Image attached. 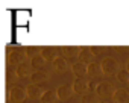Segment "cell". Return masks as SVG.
I'll return each instance as SVG.
<instances>
[{
	"instance_id": "8fae6325",
	"label": "cell",
	"mask_w": 129,
	"mask_h": 103,
	"mask_svg": "<svg viewBox=\"0 0 129 103\" xmlns=\"http://www.w3.org/2000/svg\"><path fill=\"white\" fill-rule=\"evenodd\" d=\"M26 95L29 97V98H34V100H40V97L43 95V88L41 86H38V85H29L26 89Z\"/></svg>"
},
{
	"instance_id": "30bf717a",
	"label": "cell",
	"mask_w": 129,
	"mask_h": 103,
	"mask_svg": "<svg viewBox=\"0 0 129 103\" xmlns=\"http://www.w3.org/2000/svg\"><path fill=\"white\" fill-rule=\"evenodd\" d=\"M29 77H30L32 85H40V83H43V82H46V80L49 79L47 73H44L43 70H35V71H32V74H30Z\"/></svg>"
},
{
	"instance_id": "3957f363",
	"label": "cell",
	"mask_w": 129,
	"mask_h": 103,
	"mask_svg": "<svg viewBox=\"0 0 129 103\" xmlns=\"http://www.w3.org/2000/svg\"><path fill=\"white\" fill-rule=\"evenodd\" d=\"M26 61V55H24V50H21V48H14V50H11V53H9V62L12 64V65H20V64H23Z\"/></svg>"
},
{
	"instance_id": "52a82bcc",
	"label": "cell",
	"mask_w": 129,
	"mask_h": 103,
	"mask_svg": "<svg viewBox=\"0 0 129 103\" xmlns=\"http://www.w3.org/2000/svg\"><path fill=\"white\" fill-rule=\"evenodd\" d=\"M112 100H114V103H127V101H129V91H126V89H123V88L114 89V92H112Z\"/></svg>"
},
{
	"instance_id": "e0dca14e",
	"label": "cell",
	"mask_w": 129,
	"mask_h": 103,
	"mask_svg": "<svg viewBox=\"0 0 129 103\" xmlns=\"http://www.w3.org/2000/svg\"><path fill=\"white\" fill-rule=\"evenodd\" d=\"M44 65H46V61H44V58H43L40 53L30 59V67H32V68H35V70H41Z\"/></svg>"
},
{
	"instance_id": "603a6c76",
	"label": "cell",
	"mask_w": 129,
	"mask_h": 103,
	"mask_svg": "<svg viewBox=\"0 0 129 103\" xmlns=\"http://www.w3.org/2000/svg\"><path fill=\"white\" fill-rule=\"evenodd\" d=\"M88 48H90V52H91L94 56H96V55H100L102 52H103V47H100V45H90Z\"/></svg>"
},
{
	"instance_id": "6da1fadb",
	"label": "cell",
	"mask_w": 129,
	"mask_h": 103,
	"mask_svg": "<svg viewBox=\"0 0 129 103\" xmlns=\"http://www.w3.org/2000/svg\"><path fill=\"white\" fill-rule=\"evenodd\" d=\"M99 65H100L102 74H105V76H114V74H117L118 70H120V65H118V62H117V59H114V58H111V56H106Z\"/></svg>"
},
{
	"instance_id": "ac0fdd59",
	"label": "cell",
	"mask_w": 129,
	"mask_h": 103,
	"mask_svg": "<svg viewBox=\"0 0 129 103\" xmlns=\"http://www.w3.org/2000/svg\"><path fill=\"white\" fill-rule=\"evenodd\" d=\"M81 103H99V97L96 92H85L81 97Z\"/></svg>"
},
{
	"instance_id": "d6986e66",
	"label": "cell",
	"mask_w": 129,
	"mask_h": 103,
	"mask_svg": "<svg viewBox=\"0 0 129 103\" xmlns=\"http://www.w3.org/2000/svg\"><path fill=\"white\" fill-rule=\"evenodd\" d=\"M76 50L78 48L75 45H62V55H64V58H66V56H75Z\"/></svg>"
},
{
	"instance_id": "5b68a950",
	"label": "cell",
	"mask_w": 129,
	"mask_h": 103,
	"mask_svg": "<svg viewBox=\"0 0 129 103\" xmlns=\"http://www.w3.org/2000/svg\"><path fill=\"white\" fill-rule=\"evenodd\" d=\"M112 92H114V88H112V85H111L109 82H99V86H97V89H96L97 97L106 98V97H111Z\"/></svg>"
},
{
	"instance_id": "4fadbf2b",
	"label": "cell",
	"mask_w": 129,
	"mask_h": 103,
	"mask_svg": "<svg viewBox=\"0 0 129 103\" xmlns=\"http://www.w3.org/2000/svg\"><path fill=\"white\" fill-rule=\"evenodd\" d=\"M15 73H17V76H18V77H26V76H30V74H32V67H30V64L23 62V64L17 65Z\"/></svg>"
},
{
	"instance_id": "7a4b0ae2",
	"label": "cell",
	"mask_w": 129,
	"mask_h": 103,
	"mask_svg": "<svg viewBox=\"0 0 129 103\" xmlns=\"http://www.w3.org/2000/svg\"><path fill=\"white\" fill-rule=\"evenodd\" d=\"M55 91H56L58 100H69V98L73 95V88H72L70 83H62V85H59L58 89H55Z\"/></svg>"
},
{
	"instance_id": "484cf974",
	"label": "cell",
	"mask_w": 129,
	"mask_h": 103,
	"mask_svg": "<svg viewBox=\"0 0 129 103\" xmlns=\"http://www.w3.org/2000/svg\"><path fill=\"white\" fill-rule=\"evenodd\" d=\"M127 83H129V82H127Z\"/></svg>"
},
{
	"instance_id": "8992f818",
	"label": "cell",
	"mask_w": 129,
	"mask_h": 103,
	"mask_svg": "<svg viewBox=\"0 0 129 103\" xmlns=\"http://www.w3.org/2000/svg\"><path fill=\"white\" fill-rule=\"evenodd\" d=\"M9 98L12 101H23L26 100V91L21 86H12L9 91Z\"/></svg>"
},
{
	"instance_id": "9a60e30c",
	"label": "cell",
	"mask_w": 129,
	"mask_h": 103,
	"mask_svg": "<svg viewBox=\"0 0 129 103\" xmlns=\"http://www.w3.org/2000/svg\"><path fill=\"white\" fill-rule=\"evenodd\" d=\"M102 74V70H100V65L96 64V62H91L87 65V76H90L91 79H96Z\"/></svg>"
},
{
	"instance_id": "d4e9b609",
	"label": "cell",
	"mask_w": 129,
	"mask_h": 103,
	"mask_svg": "<svg viewBox=\"0 0 129 103\" xmlns=\"http://www.w3.org/2000/svg\"><path fill=\"white\" fill-rule=\"evenodd\" d=\"M126 70L129 71V59H127V62H126Z\"/></svg>"
},
{
	"instance_id": "5bb4252c",
	"label": "cell",
	"mask_w": 129,
	"mask_h": 103,
	"mask_svg": "<svg viewBox=\"0 0 129 103\" xmlns=\"http://www.w3.org/2000/svg\"><path fill=\"white\" fill-rule=\"evenodd\" d=\"M56 100H58V97H56V91L55 89H47L40 97V103H55Z\"/></svg>"
},
{
	"instance_id": "cb8c5ba5",
	"label": "cell",
	"mask_w": 129,
	"mask_h": 103,
	"mask_svg": "<svg viewBox=\"0 0 129 103\" xmlns=\"http://www.w3.org/2000/svg\"><path fill=\"white\" fill-rule=\"evenodd\" d=\"M99 103H112V101H111V100H108V98H103V100H100Z\"/></svg>"
},
{
	"instance_id": "ba28073f",
	"label": "cell",
	"mask_w": 129,
	"mask_h": 103,
	"mask_svg": "<svg viewBox=\"0 0 129 103\" xmlns=\"http://www.w3.org/2000/svg\"><path fill=\"white\" fill-rule=\"evenodd\" d=\"M52 65H53V68H55L56 71H59V73L67 71V68H69V62H67V59L64 58V56H56V58L52 61Z\"/></svg>"
},
{
	"instance_id": "44dd1931",
	"label": "cell",
	"mask_w": 129,
	"mask_h": 103,
	"mask_svg": "<svg viewBox=\"0 0 129 103\" xmlns=\"http://www.w3.org/2000/svg\"><path fill=\"white\" fill-rule=\"evenodd\" d=\"M115 76H117V79H118L120 82H123V83H124V82H129V71H127L126 68H120Z\"/></svg>"
},
{
	"instance_id": "2e32d148",
	"label": "cell",
	"mask_w": 129,
	"mask_h": 103,
	"mask_svg": "<svg viewBox=\"0 0 129 103\" xmlns=\"http://www.w3.org/2000/svg\"><path fill=\"white\" fill-rule=\"evenodd\" d=\"M40 55L44 58V61L46 62H52L55 58H56V55H55V50L53 48H50V47H41L40 48Z\"/></svg>"
},
{
	"instance_id": "277c9868",
	"label": "cell",
	"mask_w": 129,
	"mask_h": 103,
	"mask_svg": "<svg viewBox=\"0 0 129 103\" xmlns=\"http://www.w3.org/2000/svg\"><path fill=\"white\" fill-rule=\"evenodd\" d=\"M72 88H73V92L82 95V94H85L88 91V80L85 77H76L73 85H72Z\"/></svg>"
},
{
	"instance_id": "7402d4cb",
	"label": "cell",
	"mask_w": 129,
	"mask_h": 103,
	"mask_svg": "<svg viewBox=\"0 0 129 103\" xmlns=\"http://www.w3.org/2000/svg\"><path fill=\"white\" fill-rule=\"evenodd\" d=\"M97 86H99V80H97V79L88 80V92H96Z\"/></svg>"
},
{
	"instance_id": "7c38bea8",
	"label": "cell",
	"mask_w": 129,
	"mask_h": 103,
	"mask_svg": "<svg viewBox=\"0 0 129 103\" xmlns=\"http://www.w3.org/2000/svg\"><path fill=\"white\" fill-rule=\"evenodd\" d=\"M72 71H73L75 77H85L87 76V65L82 62H75L72 65Z\"/></svg>"
},
{
	"instance_id": "9c48e42d",
	"label": "cell",
	"mask_w": 129,
	"mask_h": 103,
	"mask_svg": "<svg viewBox=\"0 0 129 103\" xmlns=\"http://www.w3.org/2000/svg\"><path fill=\"white\" fill-rule=\"evenodd\" d=\"M78 58H79V62H82V64H85V65H88V64H91V62H93L94 55L90 52V48H88V47H84L82 50H79Z\"/></svg>"
},
{
	"instance_id": "ffe728a7",
	"label": "cell",
	"mask_w": 129,
	"mask_h": 103,
	"mask_svg": "<svg viewBox=\"0 0 129 103\" xmlns=\"http://www.w3.org/2000/svg\"><path fill=\"white\" fill-rule=\"evenodd\" d=\"M38 50H40V48H38L37 45H27V47L24 48V55H26V58L29 56V58L32 59L34 56H37V55H38Z\"/></svg>"
}]
</instances>
